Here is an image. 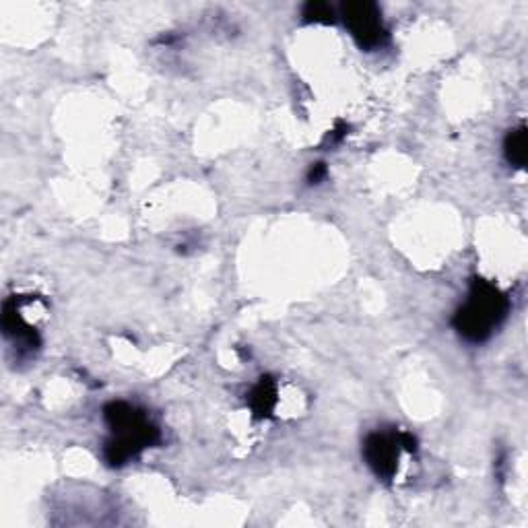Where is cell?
Here are the masks:
<instances>
[{
	"instance_id": "3",
	"label": "cell",
	"mask_w": 528,
	"mask_h": 528,
	"mask_svg": "<svg viewBox=\"0 0 528 528\" xmlns=\"http://www.w3.org/2000/svg\"><path fill=\"white\" fill-rule=\"evenodd\" d=\"M401 450L415 452L417 442L407 432H374L363 442V458L382 481H390L399 469Z\"/></svg>"
},
{
	"instance_id": "2",
	"label": "cell",
	"mask_w": 528,
	"mask_h": 528,
	"mask_svg": "<svg viewBox=\"0 0 528 528\" xmlns=\"http://www.w3.org/2000/svg\"><path fill=\"white\" fill-rule=\"evenodd\" d=\"M508 312L510 300L504 291L485 279H473L467 302L456 310L452 326L467 343L481 345L493 337Z\"/></svg>"
},
{
	"instance_id": "5",
	"label": "cell",
	"mask_w": 528,
	"mask_h": 528,
	"mask_svg": "<svg viewBox=\"0 0 528 528\" xmlns=\"http://www.w3.org/2000/svg\"><path fill=\"white\" fill-rule=\"evenodd\" d=\"M248 403L258 419H269L277 409V382L271 376H262L252 388Z\"/></svg>"
},
{
	"instance_id": "7",
	"label": "cell",
	"mask_w": 528,
	"mask_h": 528,
	"mask_svg": "<svg viewBox=\"0 0 528 528\" xmlns=\"http://www.w3.org/2000/svg\"><path fill=\"white\" fill-rule=\"evenodd\" d=\"M304 17L310 23H335V11L326 3H308L304 7Z\"/></svg>"
},
{
	"instance_id": "8",
	"label": "cell",
	"mask_w": 528,
	"mask_h": 528,
	"mask_svg": "<svg viewBox=\"0 0 528 528\" xmlns=\"http://www.w3.org/2000/svg\"><path fill=\"white\" fill-rule=\"evenodd\" d=\"M326 174H328L326 163H316L308 174V184H320L326 178Z\"/></svg>"
},
{
	"instance_id": "6",
	"label": "cell",
	"mask_w": 528,
	"mask_h": 528,
	"mask_svg": "<svg viewBox=\"0 0 528 528\" xmlns=\"http://www.w3.org/2000/svg\"><path fill=\"white\" fill-rule=\"evenodd\" d=\"M504 155L510 165L522 170L526 165V126H518L508 132L504 141Z\"/></svg>"
},
{
	"instance_id": "4",
	"label": "cell",
	"mask_w": 528,
	"mask_h": 528,
	"mask_svg": "<svg viewBox=\"0 0 528 528\" xmlns=\"http://www.w3.org/2000/svg\"><path fill=\"white\" fill-rule=\"evenodd\" d=\"M343 19L361 50H378L386 44L388 29L384 27L382 13L374 3L359 0V3L345 5Z\"/></svg>"
},
{
	"instance_id": "1",
	"label": "cell",
	"mask_w": 528,
	"mask_h": 528,
	"mask_svg": "<svg viewBox=\"0 0 528 528\" xmlns=\"http://www.w3.org/2000/svg\"><path fill=\"white\" fill-rule=\"evenodd\" d=\"M104 419L110 427L112 438L104 448V458L110 467H124L137 458L143 450L159 442V429L139 407L114 401L106 405Z\"/></svg>"
}]
</instances>
